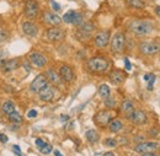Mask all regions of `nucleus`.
Masks as SVG:
<instances>
[{"instance_id": "nucleus-1", "label": "nucleus", "mask_w": 160, "mask_h": 156, "mask_svg": "<svg viewBox=\"0 0 160 156\" xmlns=\"http://www.w3.org/2000/svg\"><path fill=\"white\" fill-rule=\"evenodd\" d=\"M128 28L131 32H133L137 36H144V35H149L153 31V26L149 21H144V20H133L129 22Z\"/></svg>"}, {"instance_id": "nucleus-2", "label": "nucleus", "mask_w": 160, "mask_h": 156, "mask_svg": "<svg viewBox=\"0 0 160 156\" xmlns=\"http://www.w3.org/2000/svg\"><path fill=\"white\" fill-rule=\"evenodd\" d=\"M108 65L110 63L105 57H94L88 61V69L91 73H105L108 69Z\"/></svg>"}, {"instance_id": "nucleus-3", "label": "nucleus", "mask_w": 160, "mask_h": 156, "mask_svg": "<svg viewBox=\"0 0 160 156\" xmlns=\"http://www.w3.org/2000/svg\"><path fill=\"white\" fill-rule=\"evenodd\" d=\"M139 51L145 54V56H154L157 53L160 52V44L157 42H152V41H145V42H142L139 46Z\"/></svg>"}, {"instance_id": "nucleus-4", "label": "nucleus", "mask_w": 160, "mask_h": 156, "mask_svg": "<svg viewBox=\"0 0 160 156\" xmlns=\"http://www.w3.org/2000/svg\"><path fill=\"white\" fill-rule=\"evenodd\" d=\"M124 44H126L124 35L118 32L113 36V38L111 39V51L113 53H121L124 48Z\"/></svg>"}, {"instance_id": "nucleus-5", "label": "nucleus", "mask_w": 160, "mask_h": 156, "mask_svg": "<svg viewBox=\"0 0 160 156\" xmlns=\"http://www.w3.org/2000/svg\"><path fill=\"white\" fill-rule=\"evenodd\" d=\"M40 6L36 0H27L25 4V16L28 19H35L38 15Z\"/></svg>"}, {"instance_id": "nucleus-6", "label": "nucleus", "mask_w": 160, "mask_h": 156, "mask_svg": "<svg viewBox=\"0 0 160 156\" xmlns=\"http://www.w3.org/2000/svg\"><path fill=\"white\" fill-rule=\"evenodd\" d=\"M48 84V80L46 78V75H43V74H40V75H37L35 80L31 82V85H30V90L32 91V92H37L38 94V91L42 90L46 85Z\"/></svg>"}, {"instance_id": "nucleus-7", "label": "nucleus", "mask_w": 160, "mask_h": 156, "mask_svg": "<svg viewBox=\"0 0 160 156\" xmlns=\"http://www.w3.org/2000/svg\"><path fill=\"white\" fill-rule=\"evenodd\" d=\"M159 148L158 143L154 141H147V143H140L136 146V151L140 153V154H145V153H154L157 149Z\"/></svg>"}, {"instance_id": "nucleus-8", "label": "nucleus", "mask_w": 160, "mask_h": 156, "mask_svg": "<svg viewBox=\"0 0 160 156\" xmlns=\"http://www.w3.org/2000/svg\"><path fill=\"white\" fill-rule=\"evenodd\" d=\"M95 46L99 48H105L110 42V31H101L95 36Z\"/></svg>"}, {"instance_id": "nucleus-9", "label": "nucleus", "mask_w": 160, "mask_h": 156, "mask_svg": "<svg viewBox=\"0 0 160 156\" xmlns=\"http://www.w3.org/2000/svg\"><path fill=\"white\" fill-rule=\"evenodd\" d=\"M94 119L99 127H106L111 122V113L108 111H101L94 117Z\"/></svg>"}, {"instance_id": "nucleus-10", "label": "nucleus", "mask_w": 160, "mask_h": 156, "mask_svg": "<svg viewBox=\"0 0 160 156\" xmlns=\"http://www.w3.org/2000/svg\"><path fill=\"white\" fill-rule=\"evenodd\" d=\"M46 36H47L48 41L57 42V41H60V39L64 38V32H63V30H60L58 27H52V28H49L47 31Z\"/></svg>"}, {"instance_id": "nucleus-11", "label": "nucleus", "mask_w": 160, "mask_h": 156, "mask_svg": "<svg viewBox=\"0 0 160 156\" xmlns=\"http://www.w3.org/2000/svg\"><path fill=\"white\" fill-rule=\"evenodd\" d=\"M30 61H31L32 65H35L37 68H43L46 65V63H47V59L43 54H41L38 52H33L30 56Z\"/></svg>"}, {"instance_id": "nucleus-12", "label": "nucleus", "mask_w": 160, "mask_h": 156, "mask_svg": "<svg viewBox=\"0 0 160 156\" xmlns=\"http://www.w3.org/2000/svg\"><path fill=\"white\" fill-rule=\"evenodd\" d=\"M38 96L42 101H46V102H48V101H52V98L54 97V89L51 86V85H46L42 90L38 91Z\"/></svg>"}, {"instance_id": "nucleus-13", "label": "nucleus", "mask_w": 160, "mask_h": 156, "mask_svg": "<svg viewBox=\"0 0 160 156\" xmlns=\"http://www.w3.org/2000/svg\"><path fill=\"white\" fill-rule=\"evenodd\" d=\"M129 119H131L132 123H134V124H137V125H140V124H144L148 118H147V115H145L143 111H140V110H134L133 113L131 115Z\"/></svg>"}, {"instance_id": "nucleus-14", "label": "nucleus", "mask_w": 160, "mask_h": 156, "mask_svg": "<svg viewBox=\"0 0 160 156\" xmlns=\"http://www.w3.org/2000/svg\"><path fill=\"white\" fill-rule=\"evenodd\" d=\"M59 76H60V79H62L63 81H65V82H72L73 79H74V73H73V70H72L70 66L63 65L59 69Z\"/></svg>"}, {"instance_id": "nucleus-15", "label": "nucleus", "mask_w": 160, "mask_h": 156, "mask_svg": "<svg viewBox=\"0 0 160 156\" xmlns=\"http://www.w3.org/2000/svg\"><path fill=\"white\" fill-rule=\"evenodd\" d=\"M22 31L25 35H27L30 37H35L38 33V27L32 22H23L22 23Z\"/></svg>"}, {"instance_id": "nucleus-16", "label": "nucleus", "mask_w": 160, "mask_h": 156, "mask_svg": "<svg viewBox=\"0 0 160 156\" xmlns=\"http://www.w3.org/2000/svg\"><path fill=\"white\" fill-rule=\"evenodd\" d=\"M43 20L48 23V25H52V26H59L62 23V19L57 14H53V12H49V11H46L44 15H43Z\"/></svg>"}, {"instance_id": "nucleus-17", "label": "nucleus", "mask_w": 160, "mask_h": 156, "mask_svg": "<svg viewBox=\"0 0 160 156\" xmlns=\"http://www.w3.org/2000/svg\"><path fill=\"white\" fill-rule=\"evenodd\" d=\"M94 30H95V27H94L92 23H90V22H85L84 23L82 22L79 27V33L81 36H84V38H88V37L91 36V33L94 32Z\"/></svg>"}, {"instance_id": "nucleus-18", "label": "nucleus", "mask_w": 160, "mask_h": 156, "mask_svg": "<svg viewBox=\"0 0 160 156\" xmlns=\"http://www.w3.org/2000/svg\"><path fill=\"white\" fill-rule=\"evenodd\" d=\"M19 60H16V59H11V60H6V61H4L2 63V65H1V70L4 71V73H10V71H14V70H16L18 68H19Z\"/></svg>"}, {"instance_id": "nucleus-19", "label": "nucleus", "mask_w": 160, "mask_h": 156, "mask_svg": "<svg viewBox=\"0 0 160 156\" xmlns=\"http://www.w3.org/2000/svg\"><path fill=\"white\" fill-rule=\"evenodd\" d=\"M108 78H110V81H111L112 84L118 85V84H121V82H123L124 75H123V73H122L121 70H112V71L110 73Z\"/></svg>"}, {"instance_id": "nucleus-20", "label": "nucleus", "mask_w": 160, "mask_h": 156, "mask_svg": "<svg viewBox=\"0 0 160 156\" xmlns=\"http://www.w3.org/2000/svg\"><path fill=\"white\" fill-rule=\"evenodd\" d=\"M46 78H47V80H49L52 84H54V85H59L60 81H62L59 74L54 69H48L47 73H46Z\"/></svg>"}, {"instance_id": "nucleus-21", "label": "nucleus", "mask_w": 160, "mask_h": 156, "mask_svg": "<svg viewBox=\"0 0 160 156\" xmlns=\"http://www.w3.org/2000/svg\"><path fill=\"white\" fill-rule=\"evenodd\" d=\"M121 111L124 113V116L127 118L131 117V115L133 113V111H134V107H133V105H132V102L131 101H123L122 102V105H121Z\"/></svg>"}, {"instance_id": "nucleus-22", "label": "nucleus", "mask_w": 160, "mask_h": 156, "mask_svg": "<svg viewBox=\"0 0 160 156\" xmlns=\"http://www.w3.org/2000/svg\"><path fill=\"white\" fill-rule=\"evenodd\" d=\"M122 127H123V124H122V122H121L120 119H112V120L108 123V128H110V130H111L112 133L120 132L121 129H122Z\"/></svg>"}, {"instance_id": "nucleus-23", "label": "nucleus", "mask_w": 160, "mask_h": 156, "mask_svg": "<svg viewBox=\"0 0 160 156\" xmlns=\"http://www.w3.org/2000/svg\"><path fill=\"white\" fill-rule=\"evenodd\" d=\"M1 111H2V113H4V115H8V116H9V115H11L12 112H15V105H14L12 102L8 101V102L2 103Z\"/></svg>"}, {"instance_id": "nucleus-24", "label": "nucleus", "mask_w": 160, "mask_h": 156, "mask_svg": "<svg viewBox=\"0 0 160 156\" xmlns=\"http://www.w3.org/2000/svg\"><path fill=\"white\" fill-rule=\"evenodd\" d=\"M86 139L90 141V143H96V141H99V133L95 130V129H90V130H88L86 132Z\"/></svg>"}, {"instance_id": "nucleus-25", "label": "nucleus", "mask_w": 160, "mask_h": 156, "mask_svg": "<svg viewBox=\"0 0 160 156\" xmlns=\"http://www.w3.org/2000/svg\"><path fill=\"white\" fill-rule=\"evenodd\" d=\"M99 95H100L102 98L110 97V87L106 85V84H102L100 87H99Z\"/></svg>"}, {"instance_id": "nucleus-26", "label": "nucleus", "mask_w": 160, "mask_h": 156, "mask_svg": "<svg viewBox=\"0 0 160 156\" xmlns=\"http://www.w3.org/2000/svg\"><path fill=\"white\" fill-rule=\"evenodd\" d=\"M9 119H10V122H12L15 124H20L21 122H22V116H21L19 112L15 111L11 115H9Z\"/></svg>"}, {"instance_id": "nucleus-27", "label": "nucleus", "mask_w": 160, "mask_h": 156, "mask_svg": "<svg viewBox=\"0 0 160 156\" xmlns=\"http://www.w3.org/2000/svg\"><path fill=\"white\" fill-rule=\"evenodd\" d=\"M72 23L75 25V26H80L82 23V15L75 11L74 15H73V19H72Z\"/></svg>"}, {"instance_id": "nucleus-28", "label": "nucleus", "mask_w": 160, "mask_h": 156, "mask_svg": "<svg viewBox=\"0 0 160 156\" xmlns=\"http://www.w3.org/2000/svg\"><path fill=\"white\" fill-rule=\"evenodd\" d=\"M128 4L132 6V7H137V9H142L144 7V2L142 0H127Z\"/></svg>"}, {"instance_id": "nucleus-29", "label": "nucleus", "mask_w": 160, "mask_h": 156, "mask_svg": "<svg viewBox=\"0 0 160 156\" xmlns=\"http://www.w3.org/2000/svg\"><path fill=\"white\" fill-rule=\"evenodd\" d=\"M74 10H69L64 16H63V21L67 22V23H72V19H73V15H74Z\"/></svg>"}, {"instance_id": "nucleus-30", "label": "nucleus", "mask_w": 160, "mask_h": 156, "mask_svg": "<svg viewBox=\"0 0 160 156\" xmlns=\"http://www.w3.org/2000/svg\"><path fill=\"white\" fill-rule=\"evenodd\" d=\"M41 153L42 154H44V155H48V154H51L52 153V145H49V144H44L42 148H40Z\"/></svg>"}, {"instance_id": "nucleus-31", "label": "nucleus", "mask_w": 160, "mask_h": 156, "mask_svg": "<svg viewBox=\"0 0 160 156\" xmlns=\"http://www.w3.org/2000/svg\"><path fill=\"white\" fill-rule=\"evenodd\" d=\"M105 144H106L107 146H111V148H113V146H116V145H117L116 140H115V139H112V138H107V139H106V141H105Z\"/></svg>"}, {"instance_id": "nucleus-32", "label": "nucleus", "mask_w": 160, "mask_h": 156, "mask_svg": "<svg viewBox=\"0 0 160 156\" xmlns=\"http://www.w3.org/2000/svg\"><path fill=\"white\" fill-rule=\"evenodd\" d=\"M154 81H155V75L152 74V75H150V79L148 80V82H149V84H148V89H149V90H153V84H154Z\"/></svg>"}, {"instance_id": "nucleus-33", "label": "nucleus", "mask_w": 160, "mask_h": 156, "mask_svg": "<svg viewBox=\"0 0 160 156\" xmlns=\"http://www.w3.org/2000/svg\"><path fill=\"white\" fill-rule=\"evenodd\" d=\"M105 105H106L107 107H110V108H111V107H113V106H115V101H113L112 98L107 97L106 100H105Z\"/></svg>"}, {"instance_id": "nucleus-34", "label": "nucleus", "mask_w": 160, "mask_h": 156, "mask_svg": "<svg viewBox=\"0 0 160 156\" xmlns=\"http://www.w3.org/2000/svg\"><path fill=\"white\" fill-rule=\"evenodd\" d=\"M51 5H52V7H53V10L54 11H59L60 10V6L54 1V0H51Z\"/></svg>"}, {"instance_id": "nucleus-35", "label": "nucleus", "mask_w": 160, "mask_h": 156, "mask_svg": "<svg viewBox=\"0 0 160 156\" xmlns=\"http://www.w3.org/2000/svg\"><path fill=\"white\" fill-rule=\"evenodd\" d=\"M36 116H37V111L36 110H31V111L27 112V117L28 118H35Z\"/></svg>"}, {"instance_id": "nucleus-36", "label": "nucleus", "mask_w": 160, "mask_h": 156, "mask_svg": "<svg viewBox=\"0 0 160 156\" xmlns=\"http://www.w3.org/2000/svg\"><path fill=\"white\" fill-rule=\"evenodd\" d=\"M12 149H14V153H15L16 155L21 156V149H20V146H19V145H14V146H12Z\"/></svg>"}, {"instance_id": "nucleus-37", "label": "nucleus", "mask_w": 160, "mask_h": 156, "mask_svg": "<svg viewBox=\"0 0 160 156\" xmlns=\"http://www.w3.org/2000/svg\"><path fill=\"white\" fill-rule=\"evenodd\" d=\"M124 65H126V69L127 70H131V61H129V59L128 58H124Z\"/></svg>"}, {"instance_id": "nucleus-38", "label": "nucleus", "mask_w": 160, "mask_h": 156, "mask_svg": "<svg viewBox=\"0 0 160 156\" xmlns=\"http://www.w3.org/2000/svg\"><path fill=\"white\" fill-rule=\"evenodd\" d=\"M5 39H6V33H5V31L0 30V42L5 41Z\"/></svg>"}, {"instance_id": "nucleus-39", "label": "nucleus", "mask_w": 160, "mask_h": 156, "mask_svg": "<svg viewBox=\"0 0 160 156\" xmlns=\"http://www.w3.org/2000/svg\"><path fill=\"white\" fill-rule=\"evenodd\" d=\"M8 140H9V139H8V137H6L5 134H0V141H1V143H8Z\"/></svg>"}, {"instance_id": "nucleus-40", "label": "nucleus", "mask_w": 160, "mask_h": 156, "mask_svg": "<svg viewBox=\"0 0 160 156\" xmlns=\"http://www.w3.org/2000/svg\"><path fill=\"white\" fill-rule=\"evenodd\" d=\"M44 144H46V143H44L43 140H41V139H37V140H36V145H37L38 148H42Z\"/></svg>"}, {"instance_id": "nucleus-41", "label": "nucleus", "mask_w": 160, "mask_h": 156, "mask_svg": "<svg viewBox=\"0 0 160 156\" xmlns=\"http://www.w3.org/2000/svg\"><path fill=\"white\" fill-rule=\"evenodd\" d=\"M142 156H158L154 153H145V154H142Z\"/></svg>"}, {"instance_id": "nucleus-42", "label": "nucleus", "mask_w": 160, "mask_h": 156, "mask_svg": "<svg viewBox=\"0 0 160 156\" xmlns=\"http://www.w3.org/2000/svg\"><path fill=\"white\" fill-rule=\"evenodd\" d=\"M155 12H157L158 16H160V6H157V7H155Z\"/></svg>"}, {"instance_id": "nucleus-43", "label": "nucleus", "mask_w": 160, "mask_h": 156, "mask_svg": "<svg viewBox=\"0 0 160 156\" xmlns=\"http://www.w3.org/2000/svg\"><path fill=\"white\" fill-rule=\"evenodd\" d=\"M150 75H152V74H147V75H144V80H145L147 82H148V80L150 79Z\"/></svg>"}, {"instance_id": "nucleus-44", "label": "nucleus", "mask_w": 160, "mask_h": 156, "mask_svg": "<svg viewBox=\"0 0 160 156\" xmlns=\"http://www.w3.org/2000/svg\"><path fill=\"white\" fill-rule=\"evenodd\" d=\"M69 119V116H62V120L63 122H65V120H68Z\"/></svg>"}, {"instance_id": "nucleus-45", "label": "nucleus", "mask_w": 160, "mask_h": 156, "mask_svg": "<svg viewBox=\"0 0 160 156\" xmlns=\"http://www.w3.org/2000/svg\"><path fill=\"white\" fill-rule=\"evenodd\" d=\"M54 155H56V156H63V155H62V154L59 153V151H58V150H54Z\"/></svg>"}, {"instance_id": "nucleus-46", "label": "nucleus", "mask_w": 160, "mask_h": 156, "mask_svg": "<svg viewBox=\"0 0 160 156\" xmlns=\"http://www.w3.org/2000/svg\"><path fill=\"white\" fill-rule=\"evenodd\" d=\"M103 156H115L113 153H106V154H103Z\"/></svg>"}]
</instances>
